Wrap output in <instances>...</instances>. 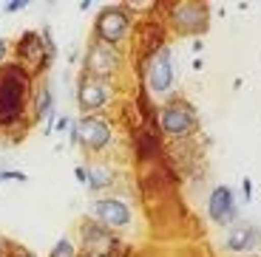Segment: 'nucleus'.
Here are the masks:
<instances>
[{"label": "nucleus", "instance_id": "10", "mask_svg": "<svg viewBox=\"0 0 261 257\" xmlns=\"http://www.w3.org/2000/svg\"><path fill=\"white\" fill-rule=\"evenodd\" d=\"M176 82V71H173V57H170V45H162L145 65V90L156 93V97H168L170 88Z\"/></svg>", "mask_w": 261, "mask_h": 257}, {"label": "nucleus", "instance_id": "12", "mask_svg": "<svg viewBox=\"0 0 261 257\" xmlns=\"http://www.w3.org/2000/svg\"><path fill=\"white\" fill-rule=\"evenodd\" d=\"M242 215V206H239V195H236L233 186L227 184H216L207 195V218L216 226H233Z\"/></svg>", "mask_w": 261, "mask_h": 257}, {"label": "nucleus", "instance_id": "19", "mask_svg": "<svg viewBox=\"0 0 261 257\" xmlns=\"http://www.w3.org/2000/svg\"><path fill=\"white\" fill-rule=\"evenodd\" d=\"M239 201H244V204H250V201H253V181H250L247 175L242 178V198H239Z\"/></svg>", "mask_w": 261, "mask_h": 257}, {"label": "nucleus", "instance_id": "5", "mask_svg": "<svg viewBox=\"0 0 261 257\" xmlns=\"http://www.w3.org/2000/svg\"><path fill=\"white\" fill-rule=\"evenodd\" d=\"M77 246L83 257H117L119 254V238L117 232L105 229L102 223L85 218L77 226Z\"/></svg>", "mask_w": 261, "mask_h": 257}, {"label": "nucleus", "instance_id": "18", "mask_svg": "<svg viewBox=\"0 0 261 257\" xmlns=\"http://www.w3.org/2000/svg\"><path fill=\"white\" fill-rule=\"evenodd\" d=\"M6 257H37V254H34L32 249H26V246H20V243H12V240H9Z\"/></svg>", "mask_w": 261, "mask_h": 257}, {"label": "nucleus", "instance_id": "6", "mask_svg": "<svg viewBox=\"0 0 261 257\" xmlns=\"http://www.w3.org/2000/svg\"><path fill=\"white\" fill-rule=\"evenodd\" d=\"M168 20L179 37H199L210 28V6L199 0H185V3H170Z\"/></svg>", "mask_w": 261, "mask_h": 257}, {"label": "nucleus", "instance_id": "23", "mask_svg": "<svg viewBox=\"0 0 261 257\" xmlns=\"http://www.w3.org/2000/svg\"><path fill=\"white\" fill-rule=\"evenodd\" d=\"M68 124H71V119H68V116H60L57 124H54V133H65V130H68Z\"/></svg>", "mask_w": 261, "mask_h": 257}, {"label": "nucleus", "instance_id": "2", "mask_svg": "<svg viewBox=\"0 0 261 257\" xmlns=\"http://www.w3.org/2000/svg\"><path fill=\"white\" fill-rule=\"evenodd\" d=\"M130 31H134V14L125 9V3H119V6L111 3V6H102L99 14L94 17L91 40L119 51V45L128 43Z\"/></svg>", "mask_w": 261, "mask_h": 257}, {"label": "nucleus", "instance_id": "24", "mask_svg": "<svg viewBox=\"0 0 261 257\" xmlns=\"http://www.w3.org/2000/svg\"><path fill=\"white\" fill-rule=\"evenodd\" d=\"M6 249H9V240L0 235V257H6Z\"/></svg>", "mask_w": 261, "mask_h": 257}, {"label": "nucleus", "instance_id": "7", "mask_svg": "<svg viewBox=\"0 0 261 257\" xmlns=\"http://www.w3.org/2000/svg\"><path fill=\"white\" fill-rule=\"evenodd\" d=\"M117 90H114V82H105V79H97V77H88V74H80L77 79V108L83 116H97L102 113L108 105L114 102Z\"/></svg>", "mask_w": 261, "mask_h": 257}, {"label": "nucleus", "instance_id": "3", "mask_svg": "<svg viewBox=\"0 0 261 257\" xmlns=\"http://www.w3.org/2000/svg\"><path fill=\"white\" fill-rule=\"evenodd\" d=\"M12 62H17L20 68L37 82V79H43L48 74L54 59H51V54L46 51V43H43L40 31L29 28V31H23L17 37V43L12 45Z\"/></svg>", "mask_w": 261, "mask_h": 257}, {"label": "nucleus", "instance_id": "21", "mask_svg": "<svg viewBox=\"0 0 261 257\" xmlns=\"http://www.w3.org/2000/svg\"><path fill=\"white\" fill-rule=\"evenodd\" d=\"M26 6H29V0H12V3H6L3 9H6L9 14H14V12H23Z\"/></svg>", "mask_w": 261, "mask_h": 257}, {"label": "nucleus", "instance_id": "26", "mask_svg": "<svg viewBox=\"0 0 261 257\" xmlns=\"http://www.w3.org/2000/svg\"><path fill=\"white\" fill-rule=\"evenodd\" d=\"M80 257H83V254H80Z\"/></svg>", "mask_w": 261, "mask_h": 257}, {"label": "nucleus", "instance_id": "14", "mask_svg": "<svg viewBox=\"0 0 261 257\" xmlns=\"http://www.w3.org/2000/svg\"><path fill=\"white\" fill-rule=\"evenodd\" d=\"M57 105H54V88L51 82H40L34 88V97H32V108H29V122L32 124H40L46 122L48 113H54Z\"/></svg>", "mask_w": 261, "mask_h": 257}, {"label": "nucleus", "instance_id": "20", "mask_svg": "<svg viewBox=\"0 0 261 257\" xmlns=\"http://www.w3.org/2000/svg\"><path fill=\"white\" fill-rule=\"evenodd\" d=\"M9 57H12V45H9V40L0 37V68L9 62Z\"/></svg>", "mask_w": 261, "mask_h": 257}, {"label": "nucleus", "instance_id": "22", "mask_svg": "<svg viewBox=\"0 0 261 257\" xmlns=\"http://www.w3.org/2000/svg\"><path fill=\"white\" fill-rule=\"evenodd\" d=\"M74 178L80 181V184H88V167H83V164H77V167H74Z\"/></svg>", "mask_w": 261, "mask_h": 257}, {"label": "nucleus", "instance_id": "1", "mask_svg": "<svg viewBox=\"0 0 261 257\" xmlns=\"http://www.w3.org/2000/svg\"><path fill=\"white\" fill-rule=\"evenodd\" d=\"M34 97V79L17 62L9 59L0 68V133L6 136L17 130V139L29 133V108Z\"/></svg>", "mask_w": 261, "mask_h": 257}, {"label": "nucleus", "instance_id": "4", "mask_svg": "<svg viewBox=\"0 0 261 257\" xmlns=\"http://www.w3.org/2000/svg\"><path fill=\"white\" fill-rule=\"evenodd\" d=\"M199 130V113L190 102L185 99H173L159 108V133L168 139H188Z\"/></svg>", "mask_w": 261, "mask_h": 257}, {"label": "nucleus", "instance_id": "17", "mask_svg": "<svg viewBox=\"0 0 261 257\" xmlns=\"http://www.w3.org/2000/svg\"><path fill=\"white\" fill-rule=\"evenodd\" d=\"M6 181H17V184H29V175L23 170H9V167H0V184Z\"/></svg>", "mask_w": 261, "mask_h": 257}, {"label": "nucleus", "instance_id": "8", "mask_svg": "<svg viewBox=\"0 0 261 257\" xmlns=\"http://www.w3.org/2000/svg\"><path fill=\"white\" fill-rule=\"evenodd\" d=\"M114 144V124L102 113L80 116L77 119V147H83L88 155L105 153Z\"/></svg>", "mask_w": 261, "mask_h": 257}, {"label": "nucleus", "instance_id": "11", "mask_svg": "<svg viewBox=\"0 0 261 257\" xmlns=\"http://www.w3.org/2000/svg\"><path fill=\"white\" fill-rule=\"evenodd\" d=\"M88 215L97 218V223H102L105 229L111 232H122L134 223V212H130V206L125 204L122 198L117 195H108V198H97L88 204Z\"/></svg>", "mask_w": 261, "mask_h": 257}, {"label": "nucleus", "instance_id": "13", "mask_svg": "<svg viewBox=\"0 0 261 257\" xmlns=\"http://www.w3.org/2000/svg\"><path fill=\"white\" fill-rule=\"evenodd\" d=\"M258 246H261V226L250 223V220H236L227 229V235H224V249H227L230 254L247 257V254H253Z\"/></svg>", "mask_w": 261, "mask_h": 257}, {"label": "nucleus", "instance_id": "15", "mask_svg": "<svg viewBox=\"0 0 261 257\" xmlns=\"http://www.w3.org/2000/svg\"><path fill=\"white\" fill-rule=\"evenodd\" d=\"M114 181H117L114 167H108V164H88V184L85 186L91 192H102V189L114 186Z\"/></svg>", "mask_w": 261, "mask_h": 257}, {"label": "nucleus", "instance_id": "25", "mask_svg": "<svg viewBox=\"0 0 261 257\" xmlns=\"http://www.w3.org/2000/svg\"><path fill=\"white\" fill-rule=\"evenodd\" d=\"M0 139H3V133H0Z\"/></svg>", "mask_w": 261, "mask_h": 257}, {"label": "nucleus", "instance_id": "9", "mask_svg": "<svg viewBox=\"0 0 261 257\" xmlns=\"http://www.w3.org/2000/svg\"><path fill=\"white\" fill-rule=\"evenodd\" d=\"M119 71H122V51L91 40L83 54V74L105 79V82H114V77H119Z\"/></svg>", "mask_w": 261, "mask_h": 257}, {"label": "nucleus", "instance_id": "16", "mask_svg": "<svg viewBox=\"0 0 261 257\" xmlns=\"http://www.w3.org/2000/svg\"><path fill=\"white\" fill-rule=\"evenodd\" d=\"M48 257H80V246H77V240H74L71 235H63V238H60L57 243L51 246Z\"/></svg>", "mask_w": 261, "mask_h": 257}]
</instances>
